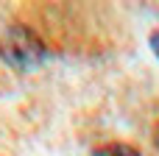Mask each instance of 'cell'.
Wrapping results in <instances>:
<instances>
[{
  "label": "cell",
  "instance_id": "6da1fadb",
  "mask_svg": "<svg viewBox=\"0 0 159 156\" xmlns=\"http://www.w3.org/2000/svg\"><path fill=\"white\" fill-rule=\"evenodd\" d=\"M0 59L14 70L28 73V70H36L45 64L48 47L39 39V33L31 31L28 25H11L0 36Z\"/></svg>",
  "mask_w": 159,
  "mask_h": 156
},
{
  "label": "cell",
  "instance_id": "7a4b0ae2",
  "mask_svg": "<svg viewBox=\"0 0 159 156\" xmlns=\"http://www.w3.org/2000/svg\"><path fill=\"white\" fill-rule=\"evenodd\" d=\"M92 156H140V151L131 148V145H126V142H109V145L98 148Z\"/></svg>",
  "mask_w": 159,
  "mask_h": 156
},
{
  "label": "cell",
  "instance_id": "3957f363",
  "mask_svg": "<svg viewBox=\"0 0 159 156\" xmlns=\"http://www.w3.org/2000/svg\"><path fill=\"white\" fill-rule=\"evenodd\" d=\"M148 45H151V50H154V56L159 59V31H154V33L148 36Z\"/></svg>",
  "mask_w": 159,
  "mask_h": 156
},
{
  "label": "cell",
  "instance_id": "277c9868",
  "mask_svg": "<svg viewBox=\"0 0 159 156\" xmlns=\"http://www.w3.org/2000/svg\"><path fill=\"white\" fill-rule=\"evenodd\" d=\"M157 148H159V126H157Z\"/></svg>",
  "mask_w": 159,
  "mask_h": 156
}]
</instances>
